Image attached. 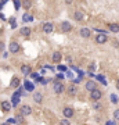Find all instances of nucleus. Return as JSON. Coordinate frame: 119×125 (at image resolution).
I'll return each instance as SVG.
<instances>
[{
	"instance_id": "obj_24",
	"label": "nucleus",
	"mask_w": 119,
	"mask_h": 125,
	"mask_svg": "<svg viewBox=\"0 0 119 125\" xmlns=\"http://www.w3.org/2000/svg\"><path fill=\"white\" fill-rule=\"evenodd\" d=\"M113 118L119 121V110H115V113H113Z\"/></svg>"
},
{
	"instance_id": "obj_13",
	"label": "nucleus",
	"mask_w": 119,
	"mask_h": 125,
	"mask_svg": "<svg viewBox=\"0 0 119 125\" xmlns=\"http://www.w3.org/2000/svg\"><path fill=\"white\" fill-rule=\"evenodd\" d=\"M75 20H76V21H82V20H83V13L80 11V10H76V11H75Z\"/></svg>"
},
{
	"instance_id": "obj_19",
	"label": "nucleus",
	"mask_w": 119,
	"mask_h": 125,
	"mask_svg": "<svg viewBox=\"0 0 119 125\" xmlns=\"http://www.w3.org/2000/svg\"><path fill=\"white\" fill-rule=\"evenodd\" d=\"M24 85H25V89H26V90H29V92H32V90H33V85H32L31 82H25Z\"/></svg>"
},
{
	"instance_id": "obj_9",
	"label": "nucleus",
	"mask_w": 119,
	"mask_h": 125,
	"mask_svg": "<svg viewBox=\"0 0 119 125\" xmlns=\"http://www.w3.org/2000/svg\"><path fill=\"white\" fill-rule=\"evenodd\" d=\"M18 50H19V45H18L17 42L10 43V51H11V53H17Z\"/></svg>"
},
{
	"instance_id": "obj_2",
	"label": "nucleus",
	"mask_w": 119,
	"mask_h": 125,
	"mask_svg": "<svg viewBox=\"0 0 119 125\" xmlns=\"http://www.w3.org/2000/svg\"><path fill=\"white\" fill-rule=\"evenodd\" d=\"M19 95H21V90L13 95V100H11V103H10L11 106H17L18 104V102H19Z\"/></svg>"
},
{
	"instance_id": "obj_11",
	"label": "nucleus",
	"mask_w": 119,
	"mask_h": 125,
	"mask_svg": "<svg viewBox=\"0 0 119 125\" xmlns=\"http://www.w3.org/2000/svg\"><path fill=\"white\" fill-rule=\"evenodd\" d=\"M80 36H82V38H89V36H90V29L89 28H82L80 29Z\"/></svg>"
},
{
	"instance_id": "obj_7",
	"label": "nucleus",
	"mask_w": 119,
	"mask_h": 125,
	"mask_svg": "<svg viewBox=\"0 0 119 125\" xmlns=\"http://www.w3.org/2000/svg\"><path fill=\"white\" fill-rule=\"evenodd\" d=\"M43 32H44V34H51V32H53V24H50V22L44 24V25H43Z\"/></svg>"
},
{
	"instance_id": "obj_35",
	"label": "nucleus",
	"mask_w": 119,
	"mask_h": 125,
	"mask_svg": "<svg viewBox=\"0 0 119 125\" xmlns=\"http://www.w3.org/2000/svg\"><path fill=\"white\" fill-rule=\"evenodd\" d=\"M0 8H1V3H0Z\"/></svg>"
},
{
	"instance_id": "obj_4",
	"label": "nucleus",
	"mask_w": 119,
	"mask_h": 125,
	"mask_svg": "<svg viewBox=\"0 0 119 125\" xmlns=\"http://www.w3.org/2000/svg\"><path fill=\"white\" fill-rule=\"evenodd\" d=\"M63 113H64V115H65V118L68 119V118H71V117L74 115V110H72V108H69V107H65L63 110Z\"/></svg>"
},
{
	"instance_id": "obj_23",
	"label": "nucleus",
	"mask_w": 119,
	"mask_h": 125,
	"mask_svg": "<svg viewBox=\"0 0 119 125\" xmlns=\"http://www.w3.org/2000/svg\"><path fill=\"white\" fill-rule=\"evenodd\" d=\"M18 83H19V81H18L17 78H14V79L11 81V86H18Z\"/></svg>"
},
{
	"instance_id": "obj_5",
	"label": "nucleus",
	"mask_w": 119,
	"mask_h": 125,
	"mask_svg": "<svg viewBox=\"0 0 119 125\" xmlns=\"http://www.w3.org/2000/svg\"><path fill=\"white\" fill-rule=\"evenodd\" d=\"M32 113V108L29 107V106H22L21 107V115H29V114Z\"/></svg>"
},
{
	"instance_id": "obj_29",
	"label": "nucleus",
	"mask_w": 119,
	"mask_h": 125,
	"mask_svg": "<svg viewBox=\"0 0 119 125\" xmlns=\"http://www.w3.org/2000/svg\"><path fill=\"white\" fill-rule=\"evenodd\" d=\"M24 6H25V7H29V6H31V1H25V3H24Z\"/></svg>"
},
{
	"instance_id": "obj_21",
	"label": "nucleus",
	"mask_w": 119,
	"mask_h": 125,
	"mask_svg": "<svg viewBox=\"0 0 119 125\" xmlns=\"http://www.w3.org/2000/svg\"><path fill=\"white\" fill-rule=\"evenodd\" d=\"M15 122H18V124H22V121H24V117L22 115H17V117H15Z\"/></svg>"
},
{
	"instance_id": "obj_27",
	"label": "nucleus",
	"mask_w": 119,
	"mask_h": 125,
	"mask_svg": "<svg viewBox=\"0 0 119 125\" xmlns=\"http://www.w3.org/2000/svg\"><path fill=\"white\" fill-rule=\"evenodd\" d=\"M3 50H4V43L0 42V51H3Z\"/></svg>"
},
{
	"instance_id": "obj_25",
	"label": "nucleus",
	"mask_w": 119,
	"mask_h": 125,
	"mask_svg": "<svg viewBox=\"0 0 119 125\" xmlns=\"http://www.w3.org/2000/svg\"><path fill=\"white\" fill-rule=\"evenodd\" d=\"M111 102H112V103H116V102H118V97L115 96V95H111Z\"/></svg>"
},
{
	"instance_id": "obj_12",
	"label": "nucleus",
	"mask_w": 119,
	"mask_h": 125,
	"mask_svg": "<svg viewBox=\"0 0 119 125\" xmlns=\"http://www.w3.org/2000/svg\"><path fill=\"white\" fill-rule=\"evenodd\" d=\"M1 108H3V111H10L11 110V104L8 102H3L1 103Z\"/></svg>"
},
{
	"instance_id": "obj_18",
	"label": "nucleus",
	"mask_w": 119,
	"mask_h": 125,
	"mask_svg": "<svg viewBox=\"0 0 119 125\" xmlns=\"http://www.w3.org/2000/svg\"><path fill=\"white\" fill-rule=\"evenodd\" d=\"M21 34H22L24 36H29V35H31V28H28V27H26V28H22L21 29Z\"/></svg>"
},
{
	"instance_id": "obj_6",
	"label": "nucleus",
	"mask_w": 119,
	"mask_h": 125,
	"mask_svg": "<svg viewBox=\"0 0 119 125\" xmlns=\"http://www.w3.org/2000/svg\"><path fill=\"white\" fill-rule=\"evenodd\" d=\"M61 29H63V32H69V31L72 29V27H71V24H69L68 21H64V22L61 24Z\"/></svg>"
},
{
	"instance_id": "obj_16",
	"label": "nucleus",
	"mask_w": 119,
	"mask_h": 125,
	"mask_svg": "<svg viewBox=\"0 0 119 125\" xmlns=\"http://www.w3.org/2000/svg\"><path fill=\"white\" fill-rule=\"evenodd\" d=\"M21 71H22V74L28 75V74H31V67H29V65H22V67H21Z\"/></svg>"
},
{
	"instance_id": "obj_34",
	"label": "nucleus",
	"mask_w": 119,
	"mask_h": 125,
	"mask_svg": "<svg viewBox=\"0 0 119 125\" xmlns=\"http://www.w3.org/2000/svg\"><path fill=\"white\" fill-rule=\"evenodd\" d=\"M118 88H119V81H118Z\"/></svg>"
},
{
	"instance_id": "obj_1",
	"label": "nucleus",
	"mask_w": 119,
	"mask_h": 125,
	"mask_svg": "<svg viewBox=\"0 0 119 125\" xmlns=\"http://www.w3.org/2000/svg\"><path fill=\"white\" fill-rule=\"evenodd\" d=\"M91 99H93L94 102L100 100V99H101V92L98 90V89H94V90L91 92Z\"/></svg>"
},
{
	"instance_id": "obj_20",
	"label": "nucleus",
	"mask_w": 119,
	"mask_h": 125,
	"mask_svg": "<svg viewBox=\"0 0 119 125\" xmlns=\"http://www.w3.org/2000/svg\"><path fill=\"white\" fill-rule=\"evenodd\" d=\"M68 93H69V95H76V86H74V85L69 86V88H68Z\"/></svg>"
},
{
	"instance_id": "obj_26",
	"label": "nucleus",
	"mask_w": 119,
	"mask_h": 125,
	"mask_svg": "<svg viewBox=\"0 0 119 125\" xmlns=\"http://www.w3.org/2000/svg\"><path fill=\"white\" fill-rule=\"evenodd\" d=\"M7 122H8L10 125H11V124H15V119H14V118H10V119H7Z\"/></svg>"
},
{
	"instance_id": "obj_30",
	"label": "nucleus",
	"mask_w": 119,
	"mask_h": 125,
	"mask_svg": "<svg viewBox=\"0 0 119 125\" xmlns=\"http://www.w3.org/2000/svg\"><path fill=\"white\" fill-rule=\"evenodd\" d=\"M97 78H98V81H104V76H102V75H97Z\"/></svg>"
},
{
	"instance_id": "obj_14",
	"label": "nucleus",
	"mask_w": 119,
	"mask_h": 125,
	"mask_svg": "<svg viewBox=\"0 0 119 125\" xmlns=\"http://www.w3.org/2000/svg\"><path fill=\"white\" fill-rule=\"evenodd\" d=\"M61 53H60V51H56V53H54V54H53V61L54 62H60V60H61Z\"/></svg>"
},
{
	"instance_id": "obj_17",
	"label": "nucleus",
	"mask_w": 119,
	"mask_h": 125,
	"mask_svg": "<svg viewBox=\"0 0 119 125\" xmlns=\"http://www.w3.org/2000/svg\"><path fill=\"white\" fill-rule=\"evenodd\" d=\"M109 29L112 32H119V24H111L109 25Z\"/></svg>"
},
{
	"instance_id": "obj_15",
	"label": "nucleus",
	"mask_w": 119,
	"mask_h": 125,
	"mask_svg": "<svg viewBox=\"0 0 119 125\" xmlns=\"http://www.w3.org/2000/svg\"><path fill=\"white\" fill-rule=\"evenodd\" d=\"M33 100L36 103H42V100H43V96H42V93H35L33 95Z\"/></svg>"
},
{
	"instance_id": "obj_31",
	"label": "nucleus",
	"mask_w": 119,
	"mask_h": 125,
	"mask_svg": "<svg viewBox=\"0 0 119 125\" xmlns=\"http://www.w3.org/2000/svg\"><path fill=\"white\" fill-rule=\"evenodd\" d=\"M58 69H61V71H65V69H67V68H65L64 65H61V67H58Z\"/></svg>"
},
{
	"instance_id": "obj_32",
	"label": "nucleus",
	"mask_w": 119,
	"mask_h": 125,
	"mask_svg": "<svg viewBox=\"0 0 119 125\" xmlns=\"http://www.w3.org/2000/svg\"><path fill=\"white\" fill-rule=\"evenodd\" d=\"M107 125H115V124H113V122H108Z\"/></svg>"
},
{
	"instance_id": "obj_8",
	"label": "nucleus",
	"mask_w": 119,
	"mask_h": 125,
	"mask_svg": "<svg viewBox=\"0 0 119 125\" xmlns=\"http://www.w3.org/2000/svg\"><path fill=\"white\" fill-rule=\"evenodd\" d=\"M63 90H64V85L61 82H56V83H54V92H56V93H61Z\"/></svg>"
},
{
	"instance_id": "obj_10",
	"label": "nucleus",
	"mask_w": 119,
	"mask_h": 125,
	"mask_svg": "<svg viewBox=\"0 0 119 125\" xmlns=\"http://www.w3.org/2000/svg\"><path fill=\"white\" fill-rule=\"evenodd\" d=\"M86 89H87V90H90V92H93L94 89H96V83H94L93 81H87V82H86Z\"/></svg>"
},
{
	"instance_id": "obj_3",
	"label": "nucleus",
	"mask_w": 119,
	"mask_h": 125,
	"mask_svg": "<svg viewBox=\"0 0 119 125\" xmlns=\"http://www.w3.org/2000/svg\"><path fill=\"white\" fill-rule=\"evenodd\" d=\"M96 40H97V43H100V45H102V43H105L108 40V38H107V35L105 34H100L96 38Z\"/></svg>"
},
{
	"instance_id": "obj_33",
	"label": "nucleus",
	"mask_w": 119,
	"mask_h": 125,
	"mask_svg": "<svg viewBox=\"0 0 119 125\" xmlns=\"http://www.w3.org/2000/svg\"><path fill=\"white\" fill-rule=\"evenodd\" d=\"M1 125H10V124H8V122H4V124H1Z\"/></svg>"
},
{
	"instance_id": "obj_22",
	"label": "nucleus",
	"mask_w": 119,
	"mask_h": 125,
	"mask_svg": "<svg viewBox=\"0 0 119 125\" xmlns=\"http://www.w3.org/2000/svg\"><path fill=\"white\" fill-rule=\"evenodd\" d=\"M60 125H71V121H68L67 118L61 119V121H60Z\"/></svg>"
},
{
	"instance_id": "obj_28",
	"label": "nucleus",
	"mask_w": 119,
	"mask_h": 125,
	"mask_svg": "<svg viewBox=\"0 0 119 125\" xmlns=\"http://www.w3.org/2000/svg\"><path fill=\"white\" fill-rule=\"evenodd\" d=\"M14 6H15V8H18V7L21 6V3H19V1H15V3H14Z\"/></svg>"
}]
</instances>
